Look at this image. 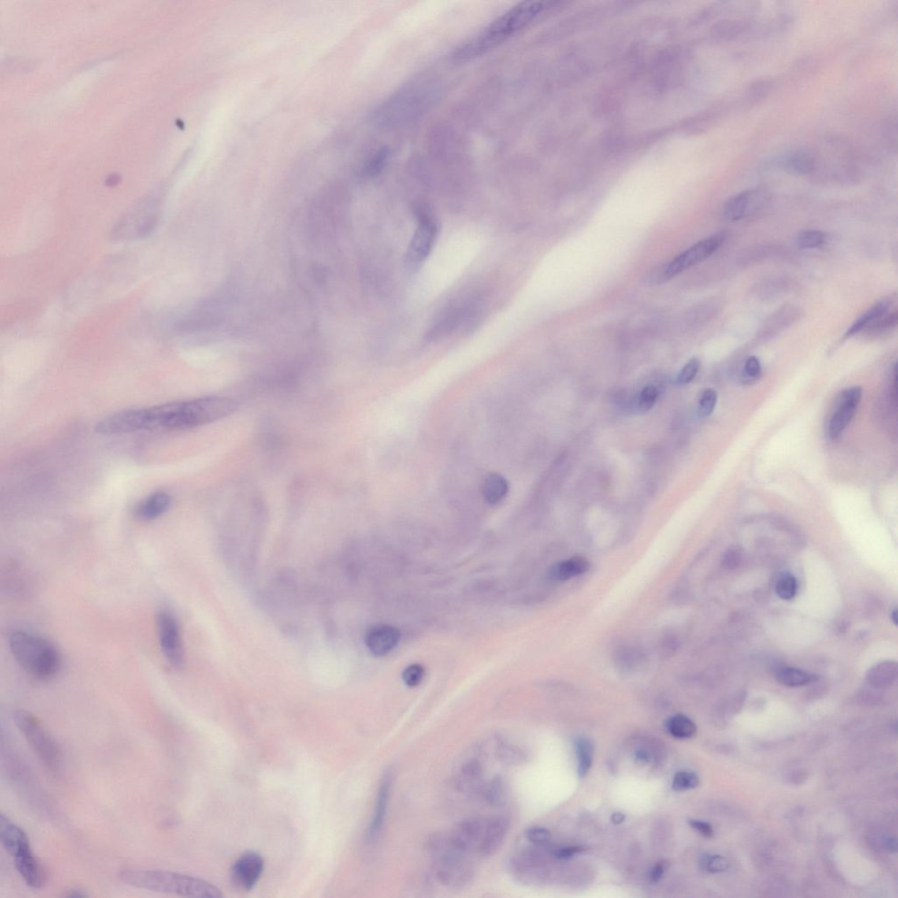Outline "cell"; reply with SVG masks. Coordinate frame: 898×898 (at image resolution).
Listing matches in <instances>:
<instances>
[{
  "mask_svg": "<svg viewBox=\"0 0 898 898\" xmlns=\"http://www.w3.org/2000/svg\"><path fill=\"white\" fill-rule=\"evenodd\" d=\"M591 566V562L584 556H573L552 565L548 577L554 581L565 582L587 573Z\"/></svg>",
  "mask_w": 898,
  "mask_h": 898,
  "instance_id": "20",
  "label": "cell"
},
{
  "mask_svg": "<svg viewBox=\"0 0 898 898\" xmlns=\"http://www.w3.org/2000/svg\"><path fill=\"white\" fill-rule=\"evenodd\" d=\"M700 784V779L695 772L682 770L675 775L672 789L675 792H687L696 789Z\"/></svg>",
  "mask_w": 898,
  "mask_h": 898,
  "instance_id": "31",
  "label": "cell"
},
{
  "mask_svg": "<svg viewBox=\"0 0 898 898\" xmlns=\"http://www.w3.org/2000/svg\"><path fill=\"white\" fill-rule=\"evenodd\" d=\"M777 679L779 684L790 688L800 687L815 680L814 675L795 667L781 669L777 674Z\"/></svg>",
  "mask_w": 898,
  "mask_h": 898,
  "instance_id": "28",
  "label": "cell"
},
{
  "mask_svg": "<svg viewBox=\"0 0 898 898\" xmlns=\"http://www.w3.org/2000/svg\"><path fill=\"white\" fill-rule=\"evenodd\" d=\"M526 837L533 844L543 845L550 841L551 833L544 827L534 826L528 830Z\"/></svg>",
  "mask_w": 898,
  "mask_h": 898,
  "instance_id": "40",
  "label": "cell"
},
{
  "mask_svg": "<svg viewBox=\"0 0 898 898\" xmlns=\"http://www.w3.org/2000/svg\"><path fill=\"white\" fill-rule=\"evenodd\" d=\"M418 225L407 248L406 262L411 267L421 265L431 252L438 233V226L426 211L419 210Z\"/></svg>",
  "mask_w": 898,
  "mask_h": 898,
  "instance_id": "10",
  "label": "cell"
},
{
  "mask_svg": "<svg viewBox=\"0 0 898 898\" xmlns=\"http://www.w3.org/2000/svg\"><path fill=\"white\" fill-rule=\"evenodd\" d=\"M0 841L13 857L31 847L27 833L4 814L0 815Z\"/></svg>",
  "mask_w": 898,
  "mask_h": 898,
  "instance_id": "19",
  "label": "cell"
},
{
  "mask_svg": "<svg viewBox=\"0 0 898 898\" xmlns=\"http://www.w3.org/2000/svg\"><path fill=\"white\" fill-rule=\"evenodd\" d=\"M578 760L579 777L584 778L592 769L594 757V745L588 738L578 737L575 741Z\"/></svg>",
  "mask_w": 898,
  "mask_h": 898,
  "instance_id": "27",
  "label": "cell"
},
{
  "mask_svg": "<svg viewBox=\"0 0 898 898\" xmlns=\"http://www.w3.org/2000/svg\"><path fill=\"white\" fill-rule=\"evenodd\" d=\"M586 848L582 847V846H573V847L560 848L559 850L555 852V857L560 860H567L571 858V857L578 855V853L584 852Z\"/></svg>",
  "mask_w": 898,
  "mask_h": 898,
  "instance_id": "44",
  "label": "cell"
},
{
  "mask_svg": "<svg viewBox=\"0 0 898 898\" xmlns=\"http://www.w3.org/2000/svg\"><path fill=\"white\" fill-rule=\"evenodd\" d=\"M726 238L725 232H719L693 245L660 269L656 279L660 282L670 280L684 270L704 262L722 246Z\"/></svg>",
  "mask_w": 898,
  "mask_h": 898,
  "instance_id": "8",
  "label": "cell"
},
{
  "mask_svg": "<svg viewBox=\"0 0 898 898\" xmlns=\"http://www.w3.org/2000/svg\"><path fill=\"white\" fill-rule=\"evenodd\" d=\"M771 91V82L760 79L752 83L745 90L743 104L745 106H755L766 99Z\"/></svg>",
  "mask_w": 898,
  "mask_h": 898,
  "instance_id": "30",
  "label": "cell"
},
{
  "mask_svg": "<svg viewBox=\"0 0 898 898\" xmlns=\"http://www.w3.org/2000/svg\"><path fill=\"white\" fill-rule=\"evenodd\" d=\"M545 2L528 1L519 4L478 33L474 38L455 48L453 61L465 62L480 57L521 32L543 12Z\"/></svg>",
  "mask_w": 898,
  "mask_h": 898,
  "instance_id": "2",
  "label": "cell"
},
{
  "mask_svg": "<svg viewBox=\"0 0 898 898\" xmlns=\"http://www.w3.org/2000/svg\"><path fill=\"white\" fill-rule=\"evenodd\" d=\"M425 669L421 664H411L404 669L402 674V678L404 684L408 687H417L421 684L423 679L425 677Z\"/></svg>",
  "mask_w": 898,
  "mask_h": 898,
  "instance_id": "36",
  "label": "cell"
},
{
  "mask_svg": "<svg viewBox=\"0 0 898 898\" xmlns=\"http://www.w3.org/2000/svg\"><path fill=\"white\" fill-rule=\"evenodd\" d=\"M667 732L679 740H686L696 736L697 726L692 719L684 714H675L666 722Z\"/></svg>",
  "mask_w": 898,
  "mask_h": 898,
  "instance_id": "26",
  "label": "cell"
},
{
  "mask_svg": "<svg viewBox=\"0 0 898 898\" xmlns=\"http://www.w3.org/2000/svg\"><path fill=\"white\" fill-rule=\"evenodd\" d=\"M669 866H670L669 862H667V860H660V862L655 863V865L652 867V870L650 872V877H650L651 882H658L660 880V879L663 878L664 874L666 873V871L667 868H669Z\"/></svg>",
  "mask_w": 898,
  "mask_h": 898,
  "instance_id": "43",
  "label": "cell"
},
{
  "mask_svg": "<svg viewBox=\"0 0 898 898\" xmlns=\"http://www.w3.org/2000/svg\"><path fill=\"white\" fill-rule=\"evenodd\" d=\"M9 645L18 665L33 677L47 680L60 670L61 658L57 649L43 637L16 630L10 634Z\"/></svg>",
  "mask_w": 898,
  "mask_h": 898,
  "instance_id": "5",
  "label": "cell"
},
{
  "mask_svg": "<svg viewBox=\"0 0 898 898\" xmlns=\"http://www.w3.org/2000/svg\"><path fill=\"white\" fill-rule=\"evenodd\" d=\"M659 395L658 389L654 385L645 386L642 389L639 398V408L641 411H648L655 406Z\"/></svg>",
  "mask_w": 898,
  "mask_h": 898,
  "instance_id": "38",
  "label": "cell"
},
{
  "mask_svg": "<svg viewBox=\"0 0 898 898\" xmlns=\"http://www.w3.org/2000/svg\"><path fill=\"white\" fill-rule=\"evenodd\" d=\"M745 372L749 377L755 378L760 376L762 372V366L759 359L755 356L749 357L745 363Z\"/></svg>",
  "mask_w": 898,
  "mask_h": 898,
  "instance_id": "42",
  "label": "cell"
},
{
  "mask_svg": "<svg viewBox=\"0 0 898 898\" xmlns=\"http://www.w3.org/2000/svg\"><path fill=\"white\" fill-rule=\"evenodd\" d=\"M636 760H637V762H639L641 763H645L648 762L649 759H648L647 753H645L644 751H640V752H638L636 754Z\"/></svg>",
  "mask_w": 898,
  "mask_h": 898,
  "instance_id": "48",
  "label": "cell"
},
{
  "mask_svg": "<svg viewBox=\"0 0 898 898\" xmlns=\"http://www.w3.org/2000/svg\"><path fill=\"white\" fill-rule=\"evenodd\" d=\"M625 819L626 816L625 814H621V812H614L611 817V821L614 823V825H621V824L625 821Z\"/></svg>",
  "mask_w": 898,
  "mask_h": 898,
  "instance_id": "46",
  "label": "cell"
},
{
  "mask_svg": "<svg viewBox=\"0 0 898 898\" xmlns=\"http://www.w3.org/2000/svg\"><path fill=\"white\" fill-rule=\"evenodd\" d=\"M688 822L690 827H692L696 832L702 835L703 837L711 838L714 836V831L710 824L699 819H689Z\"/></svg>",
  "mask_w": 898,
  "mask_h": 898,
  "instance_id": "41",
  "label": "cell"
},
{
  "mask_svg": "<svg viewBox=\"0 0 898 898\" xmlns=\"http://www.w3.org/2000/svg\"><path fill=\"white\" fill-rule=\"evenodd\" d=\"M741 555L737 549H730L723 558L724 566L727 569L733 570V567L738 566L740 562Z\"/></svg>",
  "mask_w": 898,
  "mask_h": 898,
  "instance_id": "45",
  "label": "cell"
},
{
  "mask_svg": "<svg viewBox=\"0 0 898 898\" xmlns=\"http://www.w3.org/2000/svg\"><path fill=\"white\" fill-rule=\"evenodd\" d=\"M704 871L708 873L718 874L725 872L729 868V863L721 855H704L700 863Z\"/></svg>",
  "mask_w": 898,
  "mask_h": 898,
  "instance_id": "35",
  "label": "cell"
},
{
  "mask_svg": "<svg viewBox=\"0 0 898 898\" xmlns=\"http://www.w3.org/2000/svg\"><path fill=\"white\" fill-rule=\"evenodd\" d=\"M13 858L17 871L27 885L33 889L43 887L46 881V872L31 848L18 853Z\"/></svg>",
  "mask_w": 898,
  "mask_h": 898,
  "instance_id": "17",
  "label": "cell"
},
{
  "mask_svg": "<svg viewBox=\"0 0 898 898\" xmlns=\"http://www.w3.org/2000/svg\"><path fill=\"white\" fill-rule=\"evenodd\" d=\"M897 677V664L896 662H885L872 667L867 674V681L870 685L877 689L889 687Z\"/></svg>",
  "mask_w": 898,
  "mask_h": 898,
  "instance_id": "24",
  "label": "cell"
},
{
  "mask_svg": "<svg viewBox=\"0 0 898 898\" xmlns=\"http://www.w3.org/2000/svg\"><path fill=\"white\" fill-rule=\"evenodd\" d=\"M775 162V165H778L787 172L797 176L809 175L814 172L816 166L818 165L816 155L811 151L804 150V148L790 151Z\"/></svg>",
  "mask_w": 898,
  "mask_h": 898,
  "instance_id": "18",
  "label": "cell"
},
{
  "mask_svg": "<svg viewBox=\"0 0 898 898\" xmlns=\"http://www.w3.org/2000/svg\"><path fill=\"white\" fill-rule=\"evenodd\" d=\"M428 852L434 875L441 885L461 889L472 882L473 857L460 848L450 835H433L428 842Z\"/></svg>",
  "mask_w": 898,
  "mask_h": 898,
  "instance_id": "4",
  "label": "cell"
},
{
  "mask_svg": "<svg viewBox=\"0 0 898 898\" xmlns=\"http://www.w3.org/2000/svg\"><path fill=\"white\" fill-rule=\"evenodd\" d=\"M159 644L167 662L175 669L184 664V653L179 624L175 616L168 610H161L157 615Z\"/></svg>",
  "mask_w": 898,
  "mask_h": 898,
  "instance_id": "9",
  "label": "cell"
},
{
  "mask_svg": "<svg viewBox=\"0 0 898 898\" xmlns=\"http://www.w3.org/2000/svg\"><path fill=\"white\" fill-rule=\"evenodd\" d=\"M265 870V860L257 853L248 852L236 860L232 868L233 885L244 892H250L261 878Z\"/></svg>",
  "mask_w": 898,
  "mask_h": 898,
  "instance_id": "13",
  "label": "cell"
},
{
  "mask_svg": "<svg viewBox=\"0 0 898 898\" xmlns=\"http://www.w3.org/2000/svg\"><path fill=\"white\" fill-rule=\"evenodd\" d=\"M391 157V150L388 148H382L371 155L365 162L360 172V177L371 178L378 175L384 170Z\"/></svg>",
  "mask_w": 898,
  "mask_h": 898,
  "instance_id": "29",
  "label": "cell"
},
{
  "mask_svg": "<svg viewBox=\"0 0 898 898\" xmlns=\"http://www.w3.org/2000/svg\"><path fill=\"white\" fill-rule=\"evenodd\" d=\"M892 299H885L880 300V301L877 304H875V305L872 306L870 308H868L865 313L860 315V316L857 318L855 322L851 326V328H848V331L846 332L843 336V340L848 339V338L855 336L857 333L863 331V330L870 328V326L873 325L874 323L880 320L881 318L885 316L887 314L889 313V309L890 307H892Z\"/></svg>",
  "mask_w": 898,
  "mask_h": 898,
  "instance_id": "22",
  "label": "cell"
},
{
  "mask_svg": "<svg viewBox=\"0 0 898 898\" xmlns=\"http://www.w3.org/2000/svg\"><path fill=\"white\" fill-rule=\"evenodd\" d=\"M170 504L172 497L168 493L157 492L137 506L135 514L140 519L152 521L165 514L169 509Z\"/></svg>",
  "mask_w": 898,
  "mask_h": 898,
  "instance_id": "23",
  "label": "cell"
},
{
  "mask_svg": "<svg viewBox=\"0 0 898 898\" xmlns=\"http://www.w3.org/2000/svg\"><path fill=\"white\" fill-rule=\"evenodd\" d=\"M767 200V193L760 189L742 192L726 202L724 215L731 221L743 220L762 209Z\"/></svg>",
  "mask_w": 898,
  "mask_h": 898,
  "instance_id": "12",
  "label": "cell"
},
{
  "mask_svg": "<svg viewBox=\"0 0 898 898\" xmlns=\"http://www.w3.org/2000/svg\"><path fill=\"white\" fill-rule=\"evenodd\" d=\"M158 222V214L155 211H137L118 221L113 230L112 237L118 240L142 239L154 231Z\"/></svg>",
  "mask_w": 898,
  "mask_h": 898,
  "instance_id": "11",
  "label": "cell"
},
{
  "mask_svg": "<svg viewBox=\"0 0 898 898\" xmlns=\"http://www.w3.org/2000/svg\"><path fill=\"white\" fill-rule=\"evenodd\" d=\"M508 491L509 485L506 478L499 474L489 475L482 484V496L491 504L501 502L506 497Z\"/></svg>",
  "mask_w": 898,
  "mask_h": 898,
  "instance_id": "25",
  "label": "cell"
},
{
  "mask_svg": "<svg viewBox=\"0 0 898 898\" xmlns=\"http://www.w3.org/2000/svg\"><path fill=\"white\" fill-rule=\"evenodd\" d=\"M508 827L504 818H471L458 824L449 835L460 848L473 858L488 857L494 855L502 846Z\"/></svg>",
  "mask_w": 898,
  "mask_h": 898,
  "instance_id": "6",
  "label": "cell"
},
{
  "mask_svg": "<svg viewBox=\"0 0 898 898\" xmlns=\"http://www.w3.org/2000/svg\"><path fill=\"white\" fill-rule=\"evenodd\" d=\"M826 235L819 230L802 231L797 236V244L804 250H814L826 243Z\"/></svg>",
  "mask_w": 898,
  "mask_h": 898,
  "instance_id": "33",
  "label": "cell"
},
{
  "mask_svg": "<svg viewBox=\"0 0 898 898\" xmlns=\"http://www.w3.org/2000/svg\"><path fill=\"white\" fill-rule=\"evenodd\" d=\"M14 721L38 758L48 769L55 770L61 762L60 749L53 737L31 712L18 710Z\"/></svg>",
  "mask_w": 898,
  "mask_h": 898,
  "instance_id": "7",
  "label": "cell"
},
{
  "mask_svg": "<svg viewBox=\"0 0 898 898\" xmlns=\"http://www.w3.org/2000/svg\"><path fill=\"white\" fill-rule=\"evenodd\" d=\"M700 368V362L699 359L692 358L686 363L684 368L682 369L677 377V383L679 384H688L696 377L697 372Z\"/></svg>",
  "mask_w": 898,
  "mask_h": 898,
  "instance_id": "39",
  "label": "cell"
},
{
  "mask_svg": "<svg viewBox=\"0 0 898 898\" xmlns=\"http://www.w3.org/2000/svg\"><path fill=\"white\" fill-rule=\"evenodd\" d=\"M750 28L749 22L744 20H733L724 22L719 27V36L725 40H736Z\"/></svg>",
  "mask_w": 898,
  "mask_h": 898,
  "instance_id": "32",
  "label": "cell"
},
{
  "mask_svg": "<svg viewBox=\"0 0 898 898\" xmlns=\"http://www.w3.org/2000/svg\"><path fill=\"white\" fill-rule=\"evenodd\" d=\"M392 781V771L387 770L383 778H382L379 788H378L373 818L371 820L368 833L366 835L367 841L369 843H372V842L376 841L379 836L382 829H383L386 814H387L389 796H391Z\"/></svg>",
  "mask_w": 898,
  "mask_h": 898,
  "instance_id": "16",
  "label": "cell"
},
{
  "mask_svg": "<svg viewBox=\"0 0 898 898\" xmlns=\"http://www.w3.org/2000/svg\"><path fill=\"white\" fill-rule=\"evenodd\" d=\"M455 785L462 792L480 795L486 785L481 764L473 760L463 765L456 777Z\"/></svg>",
  "mask_w": 898,
  "mask_h": 898,
  "instance_id": "21",
  "label": "cell"
},
{
  "mask_svg": "<svg viewBox=\"0 0 898 898\" xmlns=\"http://www.w3.org/2000/svg\"><path fill=\"white\" fill-rule=\"evenodd\" d=\"M718 395L717 392L712 389H706V391L701 394L699 401V407L700 414L703 416H709L714 411L716 404H717Z\"/></svg>",
  "mask_w": 898,
  "mask_h": 898,
  "instance_id": "37",
  "label": "cell"
},
{
  "mask_svg": "<svg viewBox=\"0 0 898 898\" xmlns=\"http://www.w3.org/2000/svg\"><path fill=\"white\" fill-rule=\"evenodd\" d=\"M890 618H892V622L894 623V625L897 626V625H898V617H897V609L894 610V611L892 612V615H890Z\"/></svg>",
  "mask_w": 898,
  "mask_h": 898,
  "instance_id": "49",
  "label": "cell"
},
{
  "mask_svg": "<svg viewBox=\"0 0 898 898\" xmlns=\"http://www.w3.org/2000/svg\"><path fill=\"white\" fill-rule=\"evenodd\" d=\"M65 896L68 897H80V898L88 897L87 894L85 893L83 889H70V892H68V894H66Z\"/></svg>",
  "mask_w": 898,
  "mask_h": 898,
  "instance_id": "47",
  "label": "cell"
},
{
  "mask_svg": "<svg viewBox=\"0 0 898 898\" xmlns=\"http://www.w3.org/2000/svg\"><path fill=\"white\" fill-rule=\"evenodd\" d=\"M236 404L225 397L211 396L147 408L148 429L198 428L228 416Z\"/></svg>",
  "mask_w": 898,
  "mask_h": 898,
  "instance_id": "1",
  "label": "cell"
},
{
  "mask_svg": "<svg viewBox=\"0 0 898 898\" xmlns=\"http://www.w3.org/2000/svg\"><path fill=\"white\" fill-rule=\"evenodd\" d=\"M401 633L396 627L377 625L371 627L365 634V644L371 654L382 658L389 654L399 643Z\"/></svg>",
  "mask_w": 898,
  "mask_h": 898,
  "instance_id": "15",
  "label": "cell"
},
{
  "mask_svg": "<svg viewBox=\"0 0 898 898\" xmlns=\"http://www.w3.org/2000/svg\"><path fill=\"white\" fill-rule=\"evenodd\" d=\"M125 885L152 892L180 897L221 898L220 889L211 883L189 875L155 870H125L118 874Z\"/></svg>",
  "mask_w": 898,
  "mask_h": 898,
  "instance_id": "3",
  "label": "cell"
},
{
  "mask_svg": "<svg viewBox=\"0 0 898 898\" xmlns=\"http://www.w3.org/2000/svg\"><path fill=\"white\" fill-rule=\"evenodd\" d=\"M797 592V579L790 575H784L775 585V592L780 599L790 600L794 599Z\"/></svg>",
  "mask_w": 898,
  "mask_h": 898,
  "instance_id": "34",
  "label": "cell"
},
{
  "mask_svg": "<svg viewBox=\"0 0 898 898\" xmlns=\"http://www.w3.org/2000/svg\"><path fill=\"white\" fill-rule=\"evenodd\" d=\"M862 399V389L858 386L848 388L842 392L836 410L830 419L828 434L831 439L836 440L848 426L855 415Z\"/></svg>",
  "mask_w": 898,
  "mask_h": 898,
  "instance_id": "14",
  "label": "cell"
}]
</instances>
